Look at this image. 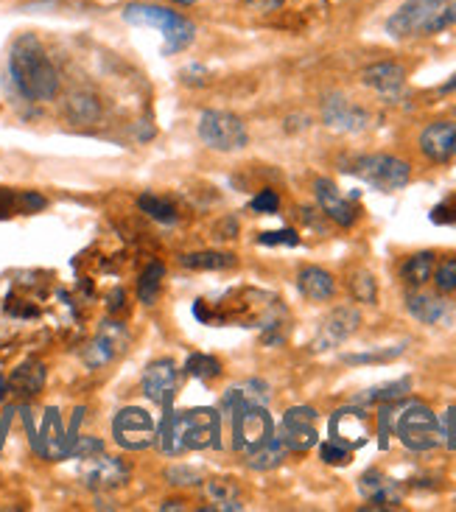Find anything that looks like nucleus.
I'll return each mask as SVG.
<instances>
[{"instance_id": "obj_46", "label": "nucleus", "mask_w": 456, "mask_h": 512, "mask_svg": "<svg viewBox=\"0 0 456 512\" xmlns=\"http://www.w3.org/2000/svg\"><path fill=\"white\" fill-rule=\"evenodd\" d=\"M6 392H9V384H6V378L0 375V401L6 398Z\"/></svg>"}, {"instance_id": "obj_3", "label": "nucleus", "mask_w": 456, "mask_h": 512, "mask_svg": "<svg viewBox=\"0 0 456 512\" xmlns=\"http://www.w3.org/2000/svg\"><path fill=\"white\" fill-rule=\"evenodd\" d=\"M456 23V0H406L387 17V34L392 40L431 37Z\"/></svg>"}, {"instance_id": "obj_15", "label": "nucleus", "mask_w": 456, "mask_h": 512, "mask_svg": "<svg viewBox=\"0 0 456 512\" xmlns=\"http://www.w3.org/2000/svg\"><path fill=\"white\" fill-rule=\"evenodd\" d=\"M82 485L90 490H115V487L126 485L129 479V465L121 459L107 457L104 451L96 457L82 459Z\"/></svg>"}, {"instance_id": "obj_19", "label": "nucleus", "mask_w": 456, "mask_h": 512, "mask_svg": "<svg viewBox=\"0 0 456 512\" xmlns=\"http://www.w3.org/2000/svg\"><path fill=\"white\" fill-rule=\"evenodd\" d=\"M76 443V437H65L62 420L56 409H48L42 417V426L34 431V448L45 459H65L70 457V448Z\"/></svg>"}, {"instance_id": "obj_31", "label": "nucleus", "mask_w": 456, "mask_h": 512, "mask_svg": "<svg viewBox=\"0 0 456 512\" xmlns=\"http://www.w3.org/2000/svg\"><path fill=\"white\" fill-rule=\"evenodd\" d=\"M406 353V342L403 345H389V347H375V350H367V353H345L342 361L345 364H387V361H395L398 356Z\"/></svg>"}, {"instance_id": "obj_30", "label": "nucleus", "mask_w": 456, "mask_h": 512, "mask_svg": "<svg viewBox=\"0 0 456 512\" xmlns=\"http://www.w3.org/2000/svg\"><path fill=\"white\" fill-rule=\"evenodd\" d=\"M138 208L149 216V219H154V222L160 224H174L177 222V208L168 202V199H163V196H154V194H143L138 199Z\"/></svg>"}, {"instance_id": "obj_1", "label": "nucleus", "mask_w": 456, "mask_h": 512, "mask_svg": "<svg viewBox=\"0 0 456 512\" xmlns=\"http://www.w3.org/2000/svg\"><path fill=\"white\" fill-rule=\"evenodd\" d=\"M9 76L17 93L28 101H51L59 90V73L45 45L34 34L14 40L9 51Z\"/></svg>"}, {"instance_id": "obj_12", "label": "nucleus", "mask_w": 456, "mask_h": 512, "mask_svg": "<svg viewBox=\"0 0 456 512\" xmlns=\"http://www.w3.org/2000/svg\"><path fill=\"white\" fill-rule=\"evenodd\" d=\"M328 431H331L328 440H336V443H342L350 451H356V448H361V445L370 440L373 423H370L367 409L359 406V403H353V406H345V409H336L333 412Z\"/></svg>"}, {"instance_id": "obj_47", "label": "nucleus", "mask_w": 456, "mask_h": 512, "mask_svg": "<svg viewBox=\"0 0 456 512\" xmlns=\"http://www.w3.org/2000/svg\"><path fill=\"white\" fill-rule=\"evenodd\" d=\"M171 3H182V6H194V3H202V0H171Z\"/></svg>"}, {"instance_id": "obj_43", "label": "nucleus", "mask_w": 456, "mask_h": 512, "mask_svg": "<svg viewBox=\"0 0 456 512\" xmlns=\"http://www.w3.org/2000/svg\"><path fill=\"white\" fill-rule=\"evenodd\" d=\"M166 479L171 485H199V473L194 468H180V465L166 471Z\"/></svg>"}, {"instance_id": "obj_8", "label": "nucleus", "mask_w": 456, "mask_h": 512, "mask_svg": "<svg viewBox=\"0 0 456 512\" xmlns=\"http://www.w3.org/2000/svg\"><path fill=\"white\" fill-rule=\"evenodd\" d=\"M196 135L199 140L213 149V152H241L244 146L249 143V132L244 121L233 115V112H224V110H205L199 115V121H196Z\"/></svg>"}, {"instance_id": "obj_10", "label": "nucleus", "mask_w": 456, "mask_h": 512, "mask_svg": "<svg viewBox=\"0 0 456 512\" xmlns=\"http://www.w3.org/2000/svg\"><path fill=\"white\" fill-rule=\"evenodd\" d=\"M277 440L286 451L303 454L319 443L317 434V412L311 406H294L283 415V423L277 429Z\"/></svg>"}, {"instance_id": "obj_39", "label": "nucleus", "mask_w": 456, "mask_h": 512, "mask_svg": "<svg viewBox=\"0 0 456 512\" xmlns=\"http://www.w3.org/2000/svg\"><path fill=\"white\" fill-rule=\"evenodd\" d=\"M440 445L456 451V406L445 409V415L440 417Z\"/></svg>"}, {"instance_id": "obj_27", "label": "nucleus", "mask_w": 456, "mask_h": 512, "mask_svg": "<svg viewBox=\"0 0 456 512\" xmlns=\"http://www.w3.org/2000/svg\"><path fill=\"white\" fill-rule=\"evenodd\" d=\"M434 252H415V255H409L401 266V280L406 286H412V289H420V286H426L434 275Z\"/></svg>"}, {"instance_id": "obj_25", "label": "nucleus", "mask_w": 456, "mask_h": 512, "mask_svg": "<svg viewBox=\"0 0 456 512\" xmlns=\"http://www.w3.org/2000/svg\"><path fill=\"white\" fill-rule=\"evenodd\" d=\"M45 384V367H42L40 361H26V364H20L17 370L9 378V389H12L14 395H20V398H31V395H37Z\"/></svg>"}, {"instance_id": "obj_29", "label": "nucleus", "mask_w": 456, "mask_h": 512, "mask_svg": "<svg viewBox=\"0 0 456 512\" xmlns=\"http://www.w3.org/2000/svg\"><path fill=\"white\" fill-rule=\"evenodd\" d=\"M163 277H166V266L163 263H149L146 272L138 280V297L140 303L152 305L157 300V294L163 289Z\"/></svg>"}, {"instance_id": "obj_22", "label": "nucleus", "mask_w": 456, "mask_h": 512, "mask_svg": "<svg viewBox=\"0 0 456 512\" xmlns=\"http://www.w3.org/2000/svg\"><path fill=\"white\" fill-rule=\"evenodd\" d=\"M177 387V364L171 359H154L143 370V395L154 403H168Z\"/></svg>"}, {"instance_id": "obj_32", "label": "nucleus", "mask_w": 456, "mask_h": 512, "mask_svg": "<svg viewBox=\"0 0 456 512\" xmlns=\"http://www.w3.org/2000/svg\"><path fill=\"white\" fill-rule=\"evenodd\" d=\"M286 448H283V443L280 440H272L269 445H263L261 451H255V454H249L247 457V465L252 468V471H272V468H277L283 459H286Z\"/></svg>"}, {"instance_id": "obj_26", "label": "nucleus", "mask_w": 456, "mask_h": 512, "mask_svg": "<svg viewBox=\"0 0 456 512\" xmlns=\"http://www.w3.org/2000/svg\"><path fill=\"white\" fill-rule=\"evenodd\" d=\"M412 392V378H398V381H387V384H378V387H370L359 392L353 403L359 406H370V403H392L403 401L406 395Z\"/></svg>"}, {"instance_id": "obj_28", "label": "nucleus", "mask_w": 456, "mask_h": 512, "mask_svg": "<svg viewBox=\"0 0 456 512\" xmlns=\"http://www.w3.org/2000/svg\"><path fill=\"white\" fill-rule=\"evenodd\" d=\"M45 208V199L40 194H14V191H3L0 188V219L12 216L14 210H42Z\"/></svg>"}, {"instance_id": "obj_16", "label": "nucleus", "mask_w": 456, "mask_h": 512, "mask_svg": "<svg viewBox=\"0 0 456 512\" xmlns=\"http://www.w3.org/2000/svg\"><path fill=\"white\" fill-rule=\"evenodd\" d=\"M322 121L325 126H331L336 132H347V135H359L370 126V112L347 101L345 96H328L322 104Z\"/></svg>"}, {"instance_id": "obj_42", "label": "nucleus", "mask_w": 456, "mask_h": 512, "mask_svg": "<svg viewBox=\"0 0 456 512\" xmlns=\"http://www.w3.org/2000/svg\"><path fill=\"white\" fill-rule=\"evenodd\" d=\"M249 210L263 213V216H272V213H277V210H280V196H277L275 191H269V188H266V191H261V194L249 202Z\"/></svg>"}, {"instance_id": "obj_2", "label": "nucleus", "mask_w": 456, "mask_h": 512, "mask_svg": "<svg viewBox=\"0 0 456 512\" xmlns=\"http://www.w3.org/2000/svg\"><path fill=\"white\" fill-rule=\"evenodd\" d=\"M389 431L409 451H431L440 445V417L420 401L381 403V448H387Z\"/></svg>"}, {"instance_id": "obj_18", "label": "nucleus", "mask_w": 456, "mask_h": 512, "mask_svg": "<svg viewBox=\"0 0 456 512\" xmlns=\"http://www.w3.org/2000/svg\"><path fill=\"white\" fill-rule=\"evenodd\" d=\"M359 490L370 501L364 510H398L403 504V490L395 479H389L381 471H367L359 479Z\"/></svg>"}, {"instance_id": "obj_23", "label": "nucleus", "mask_w": 456, "mask_h": 512, "mask_svg": "<svg viewBox=\"0 0 456 512\" xmlns=\"http://www.w3.org/2000/svg\"><path fill=\"white\" fill-rule=\"evenodd\" d=\"M297 289L311 303H328L336 294V280H333L331 272H325L319 266H305L297 275Z\"/></svg>"}, {"instance_id": "obj_6", "label": "nucleus", "mask_w": 456, "mask_h": 512, "mask_svg": "<svg viewBox=\"0 0 456 512\" xmlns=\"http://www.w3.org/2000/svg\"><path fill=\"white\" fill-rule=\"evenodd\" d=\"M222 412L233 420V445L244 457L261 451L263 445H269L277 437L272 415L266 412L263 403H235V406H224Z\"/></svg>"}, {"instance_id": "obj_14", "label": "nucleus", "mask_w": 456, "mask_h": 512, "mask_svg": "<svg viewBox=\"0 0 456 512\" xmlns=\"http://www.w3.org/2000/svg\"><path fill=\"white\" fill-rule=\"evenodd\" d=\"M406 308L409 314L423 322V325H437V328H456V303L443 300L437 294L426 291H409L406 294Z\"/></svg>"}, {"instance_id": "obj_35", "label": "nucleus", "mask_w": 456, "mask_h": 512, "mask_svg": "<svg viewBox=\"0 0 456 512\" xmlns=\"http://www.w3.org/2000/svg\"><path fill=\"white\" fill-rule=\"evenodd\" d=\"M68 112L73 121L87 124V121H96L98 118V101L90 96H73L68 104Z\"/></svg>"}, {"instance_id": "obj_33", "label": "nucleus", "mask_w": 456, "mask_h": 512, "mask_svg": "<svg viewBox=\"0 0 456 512\" xmlns=\"http://www.w3.org/2000/svg\"><path fill=\"white\" fill-rule=\"evenodd\" d=\"M185 373L191 378H199V381H210V378L222 375V361L216 356H208V353H194L185 361Z\"/></svg>"}, {"instance_id": "obj_36", "label": "nucleus", "mask_w": 456, "mask_h": 512, "mask_svg": "<svg viewBox=\"0 0 456 512\" xmlns=\"http://www.w3.org/2000/svg\"><path fill=\"white\" fill-rule=\"evenodd\" d=\"M434 286L440 294H454L456 291V258H448L440 266H434Z\"/></svg>"}, {"instance_id": "obj_21", "label": "nucleus", "mask_w": 456, "mask_h": 512, "mask_svg": "<svg viewBox=\"0 0 456 512\" xmlns=\"http://www.w3.org/2000/svg\"><path fill=\"white\" fill-rule=\"evenodd\" d=\"M420 152L431 163H448L456 157V124L451 121H434L420 132Z\"/></svg>"}, {"instance_id": "obj_5", "label": "nucleus", "mask_w": 456, "mask_h": 512, "mask_svg": "<svg viewBox=\"0 0 456 512\" xmlns=\"http://www.w3.org/2000/svg\"><path fill=\"white\" fill-rule=\"evenodd\" d=\"M124 20L132 26L157 28L163 34V54H180L188 45H194L196 26L182 17V14L171 12L166 6H154V3H129L124 9Z\"/></svg>"}, {"instance_id": "obj_37", "label": "nucleus", "mask_w": 456, "mask_h": 512, "mask_svg": "<svg viewBox=\"0 0 456 512\" xmlns=\"http://www.w3.org/2000/svg\"><path fill=\"white\" fill-rule=\"evenodd\" d=\"M319 457L325 465H347L350 457H353V451L345 448L342 443H336V440H325V443L319 445Z\"/></svg>"}, {"instance_id": "obj_9", "label": "nucleus", "mask_w": 456, "mask_h": 512, "mask_svg": "<svg viewBox=\"0 0 456 512\" xmlns=\"http://www.w3.org/2000/svg\"><path fill=\"white\" fill-rule=\"evenodd\" d=\"M112 437L126 451H143L157 440V429L149 412L129 406V409H121L112 420Z\"/></svg>"}, {"instance_id": "obj_17", "label": "nucleus", "mask_w": 456, "mask_h": 512, "mask_svg": "<svg viewBox=\"0 0 456 512\" xmlns=\"http://www.w3.org/2000/svg\"><path fill=\"white\" fill-rule=\"evenodd\" d=\"M314 194H317V202L322 213L336 222L339 227H353L356 219H359V208H356V196H345L339 188H336V182L333 180H317L314 182Z\"/></svg>"}, {"instance_id": "obj_38", "label": "nucleus", "mask_w": 456, "mask_h": 512, "mask_svg": "<svg viewBox=\"0 0 456 512\" xmlns=\"http://www.w3.org/2000/svg\"><path fill=\"white\" fill-rule=\"evenodd\" d=\"M258 244H261V247H297V244H300V236L286 227V230L261 233V236H258Z\"/></svg>"}, {"instance_id": "obj_20", "label": "nucleus", "mask_w": 456, "mask_h": 512, "mask_svg": "<svg viewBox=\"0 0 456 512\" xmlns=\"http://www.w3.org/2000/svg\"><path fill=\"white\" fill-rule=\"evenodd\" d=\"M361 84L375 90L384 101H395L406 84V68L398 62H375L361 70Z\"/></svg>"}, {"instance_id": "obj_11", "label": "nucleus", "mask_w": 456, "mask_h": 512, "mask_svg": "<svg viewBox=\"0 0 456 512\" xmlns=\"http://www.w3.org/2000/svg\"><path fill=\"white\" fill-rule=\"evenodd\" d=\"M359 325L361 314L356 305H336L331 314L319 322L317 336L311 339V350H314V353H325V350L345 345L347 339L359 331Z\"/></svg>"}, {"instance_id": "obj_45", "label": "nucleus", "mask_w": 456, "mask_h": 512, "mask_svg": "<svg viewBox=\"0 0 456 512\" xmlns=\"http://www.w3.org/2000/svg\"><path fill=\"white\" fill-rule=\"evenodd\" d=\"M440 93H443V96H448V93H456V73L443 84V87H440Z\"/></svg>"}, {"instance_id": "obj_41", "label": "nucleus", "mask_w": 456, "mask_h": 512, "mask_svg": "<svg viewBox=\"0 0 456 512\" xmlns=\"http://www.w3.org/2000/svg\"><path fill=\"white\" fill-rule=\"evenodd\" d=\"M101 451H104V443L96 440V437H76V443L70 448V457L90 459L96 457V454H101Z\"/></svg>"}, {"instance_id": "obj_4", "label": "nucleus", "mask_w": 456, "mask_h": 512, "mask_svg": "<svg viewBox=\"0 0 456 512\" xmlns=\"http://www.w3.org/2000/svg\"><path fill=\"white\" fill-rule=\"evenodd\" d=\"M219 437V412L216 409H191L168 417L166 431L160 434L163 454H185L216 443Z\"/></svg>"}, {"instance_id": "obj_13", "label": "nucleus", "mask_w": 456, "mask_h": 512, "mask_svg": "<svg viewBox=\"0 0 456 512\" xmlns=\"http://www.w3.org/2000/svg\"><path fill=\"white\" fill-rule=\"evenodd\" d=\"M129 345V333L121 322H104L98 333L90 339V345L84 347L82 359L90 370H98L104 364H110L124 347Z\"/></svg>"}, {"instance_id": "obj_24", "label": "nucleus", "mask_w": 456, "mask_h": 512, "mask_svg": "<svg viewBox=\"0 0 456 512\" xmlns=\"http://www.w3.org/2000/svg\"><path fill=\"white\" fill-rule=\"evenodd\" d=\"M180 263L185 269H194V272H224V269H233L238 258H235L233 252L202 250L185 252V255H180Z\"/></svg>"}, {"instance_id": "obj_7", "label": "nucleus", "mask_w": 456, "mask_h": 512, "mask_svg": "<svg viewBox=\"0 0 456 512\" xmlns=\"http://www.w3.org/2000/svg\"><path fill=\"white\" fill-rule=\"evenodd\" d=\"M345 171L359 177L361 182H367L370 188L381 191V194L403 191L412 180V166L395 154H361Z\"/></svg>"}, {"instance_id": "obj_34", "label": "nucleus", "mask_w": 456, "mask_h": 512, "mask_svg": "<svg viewBox=\"0 0 456 512\" xmlns=\"http://www.w3.org/2000/svg\"><path fill=\"white\" fill-rule=\"evenodd\" d=\"M350 291H353V297L359 300V303H375V297H378V286H375V277L370 272H353L350 277Z\"/></svg>"}, {"instance_id": "obj_40", "label": "nucleus", "mask_w": 456, "mask_h": 512, "mask_svg": "<svg viewBox=\"0 0 456 512\" xmlns=\"http://www.w3.org/2000/svg\"><path fill=\"white\" fill-rule=\"evenodd\" d=\"M208 493L213 501H222V504H238V507H241V501H238V490H235V485H230L227 479L210 482Z\"/></svg>"}, {"instance_id": "obj_44", "label": "nucleus", "mask_w": 456, "mask_h": 512, "mask_svg": "<svg viewBox=\"0 0 456 512\" xmlns=\"http://www.w3.org/2000/svg\"><path fill=\"white\" fill-rule=\"evenodd\" d=\"M286 0H247V6L252 12H277Z\"/></svg>"}]
</instances>
